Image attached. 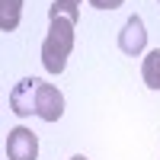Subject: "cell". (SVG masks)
Returning a JSON list of instances; mask_svg holds the SVG:
<instances>
[{
  "label": "cell",
  "mask_w": 160,
  "mask_h": 160,
  "mask_svg": "<svg viewBox=\"0 0 160 160\" xmlns=\"http://www.w3.org/2000/svg\"><path fill=\"white\" fill-rule=\"evenodd\" d=\"M74 26L71 19H48V35L42 42V64L48 74H61L68 68V58L74 51Z\"/></svg>",
  "instance_id": "6da1fadb"
},
{
  "label": "cell",
  "mask_w": 160,
  "mask_h": 160,
  "mask_svg": "<svg viewBox=\"0 0 160 160\" xmlns=\"http://www.w3.org/2000/svg\"><path fill=\"white\" fill-rule=\"evenodd\" d=\"M35 115L42 122H58L64 115V96L55 83H45L38 80V90H35Z\"/></svg>",
  "instance_id": "7a4b0ae2"
},
{
  "label": "cell",
  "mask_w": 160,
  "mask_h": 160,
  "mask_svg": "<svg viewBox=\"0 0 160 160\" xmlns=\"http://www.w3.org/2000/svg\"><path fill=\"white\" fill-rule=\"evenodd\" d=\"M7 157L10 160H35L38 157V138L26 125H16L7 131Z\"/></svg>",
  "instance_id": "3957f363"
},
{
  "label": "cell",
  "mask_w": 160,
  "mask_h": 160,
  "mask_svg": "<svg viewBox=\"0 0 160 160\" xmlns=\"http://www.w3.org/2000/svg\"><path fill=\"white\" fill-rule=\"evenodd\" d=\"M118 48H122L125 55H131V58H138L141 51L148 48V29H144V19L138 13L125 19L122 32H118Z\"/></svg>",
  "instance_id": "277c9868"
},
{
  "label": "cell",
  "mask_w": 160,
  "mask_h": 160,
  "mask_svg": "<svg viewBox=\"0 0 160 160\" xmlns=\"http://www.w3.org/2000/svg\"><path fill=\"white\" fill-rule=\"evenodd\" d=\"M35 90H38V77H22L10 93V109L19 118L35 115Z\"/></svg>",
  "instance_id": "5b68a950"
},
{
  "label": "cell",
  "mask_w": 160,
  "mask_h": 160,
  "mask_svg": "<svg viewBox=\"0 0 160 160\" xmlns=\"http://www.w3.org/2000/svg\"><path fill=\"white\" fill-rule=\"evenodd\" d=\"M22 19V0H0V32H13Z\"/></svg>",
  "instance_id": "8992f818"
},
{
  "label": "cell",
  "mask_w": 160,
  "mask_h": 160,
  "mask_svg": "<svg viewBox=\"0 0 160 160\" xmlns=\"http://www.w3.org/2000/svg\"><path fill=\"white\" fill-rule=\"evenodd\" d=\"M141 77H144V83L151 90H160V48L148 51V58L141 64Z\"/></svg>",
  "instance_id": "52a82bcc"
},
{
  "label": "cell",
  "mask_w": 160,
  "mask_h": 160,
  "mask_svg": "<svg viewBox=\"0 0 160 160\" xmlns=\"http://www.w3.org/2000/svg\"><path fill=\"white\" fill-rule=\"evenodd\" d=\"M80 7H83V0H55L51 10H48V19H71V22H77Z\"/></svg>",
  "instance_id": "ba28073f"
},
{
  "label": "cell",
  "mask_w": 160,
  "mask_h": 160,
  "mask_svg": "<svg viewBox=\"0 0 160 160\" xmlns=\"http://www.w3.org/2000/svg\"><path fill=\"white\" fill-rule=\"evenodd\" d=\"M122 3H125V0H90V7H96V10H115Z\"/></svg>",
  "instance_id": "9c48e42d"
},
{
  "label": "cell",
  "mask_w": 160,
  "mask_h": 160,
  "mask_svg": "<svg viewBox=\"0 0 160 160\" xmlns=\"http://www.w3.org/2000/svg\"><path fill=\"white\" fill-rule=\"evenodd\" d=\"M71 160H87V157H83V154H77V157H71Z\"/></svg>",
  "instance_id": "30bf717a"
}]
</instances>
